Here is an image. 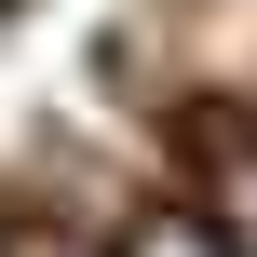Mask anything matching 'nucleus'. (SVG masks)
<instances>
[{
  "label": "nucleus",
  "instance_id": "f257e3e1",
  "mask_svg": "<svg viewBox=\"0 0 257 257\" xmlns=\"http://www.w3.org/2000/svg\"><path fill=\"white\" fill-rule=\"evenodd\" d=\"M122 257H244L217 217H190V203H149L136 230H122Z\"/></svg>",
  "mask_w": 257,
  "mask_h": 257
},
{
  "label": "nucleus",
  "instance_id": "f03ea898",
  "mask_svg": "<svg viewBox=\"0 0 257 257\" xmlns=\"http://www.w3.org/2000/svg\"><path fill=\"white\" fill-rule=\"evenodd\" d=\"M0 257H81V244H68V230H14Z\"/></svg>",
  "mask_w": 257,
  "mask_h": 257
}]
</instances>
